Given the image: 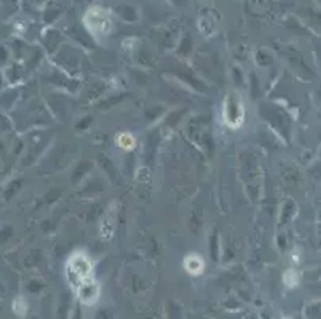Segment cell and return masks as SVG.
<instances>
[{"instance_id": "obj_1", "label": "cell", "mask_w": 321, "mask_h": 319, "mask_svg": "<svg viewBox=\"0 0 321 319\" xmlns=\"http://www.w3.org/2000/svg\"><path fill=\"white\" fill-rule=\"evenodd\" d=\"M66 280L80 303L91 307L98 302L101 289L95 278L93 258L85 251H75L67 257L66 262Z\"/></svg>"}, {"instance_id": "obj_2", "label": "cell", "mask_w": 321, "mask_h": 319, "mask_svg": "<svg viewBox=\"0 0 321 319\" xmlns=\"http://www.w3.org/2000/svg\"><path fill=\"white\" fill-rule=\"evenodd\" d=\"M222 122L230 129H240L244 123L246 109L238 93H229L222 101Z\"/></svg>"}, {"instance_id": "obj_3", "label": "cell", "mask_w": 321, "mask_h": 319, "mask_svg": "<svg viewBox=\"0 0 321 319\" xmlns=\"http://www.w3.org/2000/svg\"><path fill=\"white\" fill-rule=\"evenodd\" d=\"M83 23L86 29L90 31V34L96 38H104L110 35L112 31V19L109 16V13L103 8H91L85 13Z\"/></svg>"}, {"instance_id": "obj_4", "label": "cell", "mask_w": 321, "mask_h": 319, "mask_svg": "<svg viewBox=\"0 0 321 319\" xmlns=\"http://www.w3.org/2000/svg\"><path fill=\"white\" fill-rule=\"evenodd\" d=\"M182 267L188 274H191V276H200V274H203V271H205V268H206L205 258L197 252L187 254L182 260Z\"/></svg>"}, {"instance_id": "obj_5", "label": "cell", "mask_w": 321, "mask_h": 319, "mask_svg": "<svg viewBox=\"0 0 321 319\" xmlns=\"http://www.w3.org/2000/svg\"><path fill=\"white\" fill-rule=\"evenodd\" d=\"M115 144H117V147H119V149H122V150H125V152H129V150H135L138 141H136V137H135L133 134H131V133L123 131V133H119V134H117Z\"/></svg>"}, {"instance_id": "obj_6", "label": "cell", "mask_w": 321, "mask_h": 319, "mask_svg": "<svg viewBox=\"0 0 321 319\" xmlns=\"http://www.w3.org/2000/svg\"><path fill=\"white\" fill-rule=\"evenodd\" d=\"M283 283H285V286H286V287H289V289H294V287L299 284L297 271H296V270H293V268L286 270V271H285V274H283Z\"/></svg>"}, {"instance_id": "obj_7", "label": "cell", "mask_w": 321, "mask_h": 319, "mask_svg": "<svg viewBox=\"0 0 321 319\" xmlns=\"http://www.w3.org/2000/svg\"><path fill=\"white\" fill-rule=\"evenodd\" d=\"M13 310L14 311H16L18 314H24V311L27 310V305H26V303H24V300L23 298H16V300H14L13 302Z\"/></svg>"}]
</instances>
